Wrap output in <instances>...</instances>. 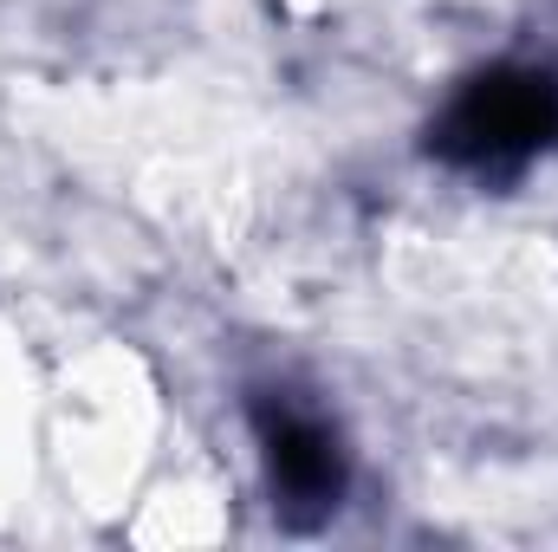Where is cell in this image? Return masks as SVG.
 Here are the masks:
<instances>
[{"label": "cell", "instance_id": "cell-1", "mask_svg": "<svg viewBox=\"0 0 558 552\" xmlns=\"http://www.w3.org/2000/svg\"><path fill=\"white\" fill-rule=\"evenodd\" d=\"M558 131V85L546 72H494L468 85L441 124V149L468 169H513Z\"/></svg>", "mask_w": 558, "mask_h": 552}, {"label": "cell", "instance_id": "cell-2", "mask_svg": "<svg viewBox=\"0 0 558 552\" xmlns=\"http://www.w3.org/2000/svg\"><path fill=\"white\" fill-rule=\"evenodd\" d=\"M260 442H267L274 481L292 494V501L325 507V501L338 494V448H331V435H325L305 410L267 404V410H260Z\"/></svg>", "mask_w": 558, "mask_h": 552}]
</instances>
